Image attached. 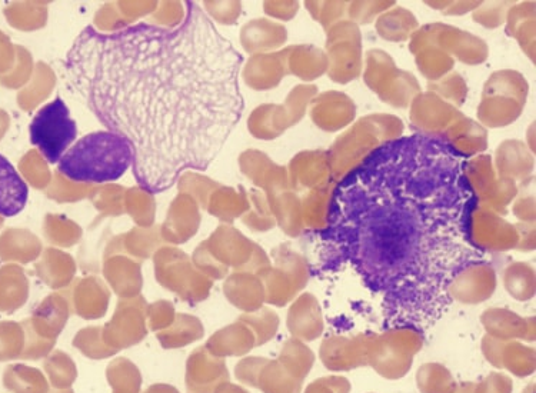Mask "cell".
I'll return each mask as SVG.
<instances>
[{
	"instance_id": "12",
	"label": "cell",
	"mask_w": 536,
	"mask_h": 393,
	"mask_svg": "<svg viewBox=\"0 0 536 393\" xmlns=\"http://www.w3.org/2000/svg\"><path fill=\"white\" fill-rule=\"evenodd\" d=\"M468 241L481 251L508 252L518 246L519 233L501 215L476 203L469 215Z\"/></svg>"
},
{
	"instance_id": "33",
	"label": "cell",
	"mask_w": 536,
	"mask_h": 393,
	"mask_svg": "<svg viewBox=\"0 0 536 393\" xmlns=\"http://www.w3.org/2000/svg\"><path fill=\"white\" fill-rule=\"evenodd\" d=\"M419 72L429 82H438L454 69L455 59L436 46H428L415 55Z\"/></svg>"
},
{
	"instance_id": "4",
	"label": "cell",
	"mask_w": 536,
	"mask_h": 393,
	"mask_svg": "<svg viewBox=\"0 0 536 393\" xmlns=\"http://www.w3.org/2000/svg\"><path fill=\"white\" fill-rule=\"evenodd\" d=\"M404 123L388 113H372L355 122L328 151L332 181L341 182L385 143L402 138Z\"/></svg>"
},
{
	"instance_id": "17",
	"label": "cell",
	"mask_w": 536,
	"mask_h": 393,
	"mask_svg": "<svg viewBox=\"0 0 536 393\" xmlns=\"http://www.w3.org/2000/svg\"><path fill=\"white\" fill-rule=\"evenodd\" d=\"M356 105L345 93L328 91L311 102L312 122L324 132H338L355 121Z\"/></svg>"
},
{
	"instance_id": "49",
	"label": "cell",
	"mask_w": 536,
	"mask_h": 393,
	"mask_svg": "<svg viewBox=\"0 0 536 393\" xmlns=\"http://www.w3.org/2000/svg\"><path fill=\"white\" fill-rule=\"evenodd\" d=\"M266 11L271 13L272 16L279 19H289L294 18L296 13L299 11L298 2H276V3H266Z\"/></svg>"
},
{
	"instance_id": "7",
	"label": "cell",
	"mask_w": 536,
	"mask_h": 393,
	"mask_svg": "<svg viewBox=\"0 0 536 393\" xmlns=\"http://www.w3.org/2000/svg\"><path fill=\"white\" fill-rule=\"evenodd\" d=\"M29 136L49 165L61 162L78 136V125L61 96L39 109L29 126Z\"/></svg>"
},
{
	"instance_id": "45",
	"label": "cell",
	"mask_w": 536,
	"mask_h": 393,
	"mask_svg": "<svg viewBox=\"0 0 536 393\" xmlns=\"http://www.w3.org/2000/svg\"><path fill=\"white\" fill-rule=\"evenodd\" d=\"M534 18V2H525L519 3V5H514L509 9L508 13H506V32H508L509 36H512V33L515 32V29L518 28L521 23Z\"/></svg>"
},
{
	"instance_id": "34",
	"label": "cell",
	"mask_w": 536,
	"mask_h": 393,
	"mask_svg": "<svg viewBox=\"0 0 536 393\" xmlns=\"http://www.w3.org/2000/svg\"><path fill=\"white\" fill-rule=\"evenodd\" d=\"M255 116L259 119V126L253 128V133L261 138H276L292 126L285 106H262Z\"/></svg>"
},
{
	"instance_id": "11",
	"label": "cell",
	"mask_w": 536,
	"mask_h": 393,
	"mask_svg": "<svg viewBox=\"0 0 536 393\" xmlns=\"http://www.w3.org/2000/svg\"><path fill=\"white\" fill-rule=\"evenodd\" d=\"M464 171L476 203L505 216L508 206L518 195V185L496 175L494 162L489 155H478L465 162Z\"/></svg>"
},
{
	"instance_id": "8",
	"label": "cell",
	"mask_w": 536,
	"mask_h": 393,
	"mask_svg": "<svg viewBox=\"0 0 536 393\" xmlns=\"http://www.w3.org/2000/svg\"><path fill=\"white\" fill-rule=\"evenodd\" d=\"M364 81L382 102L396 109L408 108L421 93L418 79L396 68L394 59L381 49L366 53Z\"/></svg>"
},
{
	"instance_id": "52",
	"label": "cell",
	"mask_w": 536,
	"mask_h": 393,
	"mask_svg": "<svg viewBox=\"0 0 536 393\" xmlns=\"http://www.w3.org/2000/svg\"><path fill=\"white\" fill-rule=\"evenodd\" d=\"M529 131H531V141H529L531 143V152H534V125L531 126Z\"/></svg>"
},
{
	"instance_id": "15",
	"label": "cell",
	"mask_w": 536,
	"mask_h": 393,
	"mask_svg": "<svg viewBox=\"0 0 536 393\" xmlns=\"http://www.w3.org/2000/svg\"><path fill=\"white\" fill-rule=\"evenodd\" d=\"M369 336H328L321 343L319 358L328 371L349 372L368 366Z\"/></svg>"
},
{
	"instance_id": "27",
	"label": "cell",
	"mask_w": 536,
	"mask_h": 393,
	"mask_svg": "<svg viewBox=\"0 0 536 393\" xmlns=\"http://www.w3.org/2000/svg\"><path fill=\"white\" fill-rule=\"evenodd\" d=\"M285 75H288L286 49L278 55L259 58L246 69V79L258 89L274 88Z\"/></svg>"
},
{
	"instance_id": "32",
	"label": "cell",
	"mask_w": 536,
	"mask_h": 393,
	"mask_svg": "<svg viewBox=\"0 0 536 393\" xmlns=\"http://www.w3.org/2000/svg\"><path fill=\"white\" fill-rule=\"evenodd\" d=\"M282 366L298 381L304 382L314 368L315 355L305 342L289 339L281 355Z\"/></svg>"
},
{
	"instance_id": "26",
	"label": "cell",
	"mask_w": 536,
	"mask_h": 393,
	"mask_svg": "<svg viewBox=\"0 0 536 393\" xmlns=\"http://www.w3.org/2000/svg\"><path fill=\"white\" fill-rule=\"evenodd\" d=\"M335 182L322 188L311 189L302 199V219L305 228L312 231H324L328 225L329 212H331L332 196H334Z\"/></svg>"
},
{
	"instance_id": "48",
	"label": "cell",
	"mask_w": 536,
	"mask_h": 393,
	"mask_svg": "<svg viewBox=\"0 0 536 393\" xmlns=\"http://www.w3.org/2000/svg\"><path fill=\"white\" fill-rule=\"evenodd\" d=\"M515 226L519 233V242L518 246H516V251H534L536 245L535 223H516Z\"/></svg>"
},
{
	"instance_id": "10",
	"label": "cell",
	"mask_w": 536,
	"mask_h": 393,
	"mask_svg": "<svg viewBox=\"0 0 536 393\" xmlns=\"http://www.w3.org/2000/svg\"><path fill=\"white\" fill-rule=\"evenodd\" d=\"M326 56L328 76L332 82L346 83L361 76L362 35L359 26L351 21H341L326 29Z\"/></svg>"
},
{
	"instance_id": "42",
	"label": "cell",
	"mask_w": 536,
	"mask_h": 393,
	"mask_svg": "<svg viewBox=\"0 0 536 393\" xmlns=\"http://www.w3.org/2000/svg\"><path fill=\"white\" fill-rule=\"evenodd\" d=\"M304 393H351V382L344 376H324L309 383Z\"/></svg>"
},
{
	"instance_id": "22",
	"label": "cell",
	"mask_w": 536,
	"mask_h": 393,
	"mask_svg": "<svg viewBox=\"0 0 536 393\" xmlns=\"http://www.w3.org/2000/svg\"><path fill=\"white\" fill-rule=\"evenodd\" d=\"M441 139L461 158H475L488 148V132L484 126L466 116L452 123Z\"/></svg>"
},
{
	"instance_id": "23",
	"label": "cell",
	"mask_w": 536,
	"mask_h": 393,
	"mask_svg": "<svg viewBox=\"0 0 536 393\" xmlns=\"http://www.w3.org/2000/svg\"><path fill=\"white\" fill-rule=\"evenodd\" d=\"M28 183L16 171L5 156L0 155V216L12 218L19 215L28 203Z\"/></svg>"
},
{
	"instance_id": "25",
	"label": "cell",
	"mask_w": 536,
	"mask_h": 393,
	"mask_svg": "<svg viewBox=\"0 0 536 393\" xmlns=\"http://www.w3.org/2000/svg\"><path fill=\"white\" fill-rule=\"evenodd\" d=\"M375 26L376 32L384 41L405 42L414 35L419 23L414 13L401 6H394L378 16Z\"/></svg>"
},
{
	"instance_id": "28",
	"label": "cell",
	"mask_w": 536,
	"mask_h": 393,
	"mask_svg": "<svg viewBox=\"0 0 536 393\" xmlns=\"http://www.w3.org/2000/svg\"><path fill=\"white\" fill-rule=\"evenodd\" d=\"M274 209L278 216L279 225L286 235L298 238L304 231V219H302V201L291 188L284 191L274 192Z\"/></svg>"
},
{
	"instance_id": "20",
	"label": "cell",
	"mask_w": 536,
	"mask_h": 393,
	"mask_svg": "<svg viewBox=\"0 0 536 393\" xmlns=\"http://www.w3.org/2000/svg\"><path fill=\"white\" fill-rule=\"evenodd\" d=\"M332 181L328 152L305 151L298 153L289 166V185L291 189L322 188Z\"/></svg>"
},
{
	"instance_id": "46",
	"label": "cell",
	"mask_w": 536,
	"mask_h": 393,
	"mask_svg": "<svg viewBox=\"0 0 536 393\" xmlns=\"http://www.w3.org/2000/svg\"><path fill=\"white\" fill-rule=\"evenodd\" d=\"M429 8L438 9L446 16H462L474 12L482 2H426Z\"/></svg>"
},
{
	"instance_id": "2",
	"label": "cell",
	"mask_w": 536,
	"mask_h": 393,
	"mask_svg": "<svg viewBox=\"0 0 536 393\" xmlns=\"http://www.w3.org/2000/svg\"><path fill=\"white\" fill-rule=\"evenodd\" d=\"M465 161L444 139L414 133L376 149L336 183L324 233L378 291L434 282L468 241L476 199Z\"/></svg>"
},
{
	"instance_id": "3",
	"label": "cell",
	"mask_w": 536,
	"mask_h": 393,
	"mask_svg": "<svg viewBox=\"0 0 536 393\" xmlns=\"http://www.w3.org/2000/svg\"><path fill=\"white\" fill-rule=\"evenodd\" d=\"M132 166L131 143L118 133L101 131L73 143L58 169L69 181L105 183L118 181Z\"/></svg>"
},
{
	"instance_id": "24",
	"label": "cell",
	"mask_w": 536,
	"mask_h": 393,
	"mask_svg": "<svg viewBox=\"0 0 536 393\" xmlns=\"http://www.w3.org/2000/svg\"><path fill=\"white\" fill-rule=\"evenodd\" d=\"M328 56L314 45L292 46L286 49V68L291 75L312 82L328 73Z\"/></svg>"
},
{
	"instance_id": "1",
	"label": "cell",
	"mask_w": 536,
	"mask_h": 393,
	"mask_svg": "<svg viewBox=\"0 0 536 393\" xmlns=\"http://www.w3.org/2000/svg\"><path fill=\"white\" fill-rule=\"evenodd\" d=\"M242 65L208 13L185 2L182 21L169 28L86 26L61 62V78L108 131L131 143L136 183L159 195L183 172H205L225 148L245 109Z\"/></svg>"
},
{
	"instance_id": "40",
	"label": "cell",
	"mask_w": 536,
	"mask_h": 393,
	"mask_svg": "<svg viewBox=\"0 0 536 393\" xmlns=\"http://www.w3.org/2000/svg\"><path fill=\"white\" fill-rule=\"evenodd\" d=\"M302 383L286 372L282 365H274L265 375V389L268 393H301Z\"/></svg>"
},
{
	"instance_id": "31",
	"label": "cell",
	"mask_w": 536,
	"mask_h": 393,
	"mask_svg": "<svg viewBox=\"0 0 536 393\" xmlns=\"http://www.w3.org/2000/svg\"><path fill=\"white\" fill-rule=\"evenodd\" d=\"M288 38V33L284 26L275 25L268 21L253 22L246 28L245 46L249 52L256 49H275L284 45Z\"/></svg>"
},
{
	"instance_id": "30",
	"label": "cell",
	"mask_w": 536,
	"mask_h": 393,
	"mask_svg": "<svg viewBox=\"0 0 536 393\" xmlns=\"http://www.w3.org/2000/svg\"><path fill=\"white\" fill-rule=\"evenodd\" d=\"M416 386L421 393H455L458 382L446 366L429 362L416 372Z\"/></svg>"
},
{
	"instance_id": "47",
	"label": "cell",
	"mask_w": 536,
	"mask_h": 393,
	"mask_svg": "<svg viewBox=\"0 0 536 393\" xmlns=\"http://www.w3.org/2000/svg\"><path fill=\"white\" fill-rule=\"evenodd\" d=\"M514 215L522 223H535V198L534 196H521L512 205Z\"/></svg>"
},
{
	"instance_id": "38",
	"label": "cell",
	"mask_w": 536,
	"mask_h": 393,
	"mask_svg": "<svg viewBox=\"0 0 536 393\" xmlns=\"http://www.w3.org/2000/svg\"><path fill=\"white\" fill-rule=\"evenodd\" d=\"M278 261L281 269H284L298 283L299 288L304 291L309 282V263L304 256L291 251V249L281 248Z\"/></svg>"
},
{
	"instance_id": "29",
	"label": "cell",
	"mask_w": 536,
	"mask_h": 393,
	"mask_svg": "<svg viewBox=\"0 0 536 393\" xmlns=\"http://www.w3.org/2000/svg\"><path fill=\"white\" fill-rule=\"evenodd\" d=\"M504 286L516 301H531L536 291L534 268L525 262L511 263L504 272Z\"/></svg>"
},
{
	"instance_id": "5",
	"label": "cell",
	"mask_w": 536,
	"mask_h": 393,
	"mask_svg": "<svg viewBox=\"0 0 536 393\" xmlns=\"http://www.w3.org/2000/svg\"><path fill=\"white\" fill-rule=\"evenodd\" d=\"M529 85L522 73L504 69L489 76L479 103V123L484 128H504L518 121L528 101Z\"/></svg>"
},
{
	"instance_id": "6",
	"label": "cell",
	"mask_w": 536,
	"mask_h": 393,
	"mask_svg": "<svg viewBox=\"0 0 536 393\" xmlns=\"http://www.w3.org/2000/svg\"><path fill=\"white\" fill-rule=\"evenodd\" d=\"M424 348L422 333L414 328L389 329L369 336L368 366L388 381H398L411 371L416 353Z\"/></svg>"
},
{
	"instance_id": "14",
	"label": "cell",
	"mask_w": 536,
	"mask_h": 393,
	"mask_svg": "<svg viewBox=\"0 0 536 393\" xmlns=\"http://www.w3.org/2000/svg\"><path fill=\"white\" fill-rule=\"evenodd\" d=\"M496 272L489 263L474 262L461 269L448 286V295L464 305H479L496 291Z\"/></svg>"
},
{
	"instance_id": "18",
	"label": "cell",
	"mask_w": 536,
	"mask_h": 393,
	"mask_svg": "<svg viewBox=\"0 0 536 393\" xmlns=\"http://www.w3.org/2000/svg\"><path fill=\"white\" fill-rule=\"evenodd\" d=\"M481 323L488 336L499 341H535V318H522L518 313L504 308L486 309Z\"/></svg>"
},
{
	"instance_id": "41",
	"label": "cell",
	"mask_w": 536,
	"mask_h": 393,
	"mask_svg": "<svg viewBox=\"0 0 536 393\" xmlns=\"http://www.w3.org/2000/svg\"><path fill=\"white\" fill-rule=\"evenodd\" d=\"M395 2H351L348 3L349 21L356 25H365V23L374 22L382 13L394 8Z\"/></svg>"
},
{
	"instance_id": "43",
	"label": "cell",
	"mask_w": 536,
	"mask_h": 393,
	"mask_svg": "<svg viewBox=\"0 0 536 393\" xmlns=\"http://www.w3.org/2000/svg\"><path fill=\"white\" fill-rule=\"evenodd\" d=\"M514 383L504 373L494 372L486 376L484 381L476 383L475 393H512Z\"/></svg>"
},
{
	"instance_id": "19",
	"label": "cell",
	"mask_w": 536,
	"mask_h": 393,
	"mask_svg": "<svg viewBox=\"0 0 536 393\" xmlns=\"http://www.w3.org/2000/svg\"><path fill=\"white\" fill-rule=\"evenodd\" d=\"M496 175L515 182L518 188L528 186L534 172V155L521 141H505L496 149Z\"/></svg>"
},
{
	"instance_id": "44",
	"label": "cell",
	"mask_w": 536,
	"mask_h": 393,
	"mask_svg": "<svg viewBox=\"0 0 536 393\" xmlns=\"http://www.w3.org/2000/svg\"><path fill=\"white\" fill-rule=\"evenodd\" d=\"M512 38L516 39L531 62H535V18L521 23L512 33Z\"/></svg>"
},
{
	"instance_id": "21",
	"label": "cell",
	"mask_w": 536,
	"mask_h": 393,
	"mask_svg": "<svg viewBox=\"0 0 536 393\" xmlns=\"http://www.w3.org/2000/svg\"><path fill=\"white\" fill-rule=\"evenodd\" d=\"M288 328L296 339L314 342L324 333L321 305L312 293H302L289 309Z\"/></svg>"
},
{
	"instance_id": "51",
	"label": "cell",
	"mask_w": 536,
	"mask_h": 393,
	"mask_svg": "<svg viewBox=\"0 0 536 393\" xmlns=\"http://www.w3.org/2000/svg\"><path fill=\"white\" fill-rule=\"evenodd\" d=\"M522 393H535V383L532 382L531 385L526 386Z\"/></svg>"
},
{
	"instance_id": "37",
	"label": "cell",
	"mask_w": 536,
	"mask_h": 393,
	"mask_svg": "<svg viewBox=\"0 0 536 393\" xmlns=\"http://www.w3.org/2000/svg\"><path fill=\"white\" fill-rule=\"evenodd\" d=\"M318 95V88L315 85H299L289 93L288 101L285 102L286 111L292 126L301 122L304 118L308 105H311L312 99Z\"/></svg>"
},
{
	"instance_id": "36",
	"label": "cell",
	"mask_w": 536,
	"mask_h": 393,
	"mask_svg": "<svg viewBox=\"0 0 536 393\" xmlns=\"http://www.w3.org/2000/svg\"><path fill=\"white\" fill-rule=\"evenodd\" d=\"M306 9L325 31L335 23L344 21L348 2H305Z\"/></svg>"
},
{
	"instance_id": "9",
	"label": "cell",
	"mask_w": 536,
	"mask_h": 393,
	"mask_svg": "<svg viewBox=\"0 0 536 393\" xmlns=\"http://www.w3.org/2000/svg\"><path fill=\"white\" fill-rule=\"evenodd\" d=\"M409 42V51L418 53L428 46H436L465 65H481L489 56L488 45L478 36L445 23H429L416 29Z\"/></svg>"
},
{
	"instance_id": "35",
	"label": "cell",
	"mask_w": 536,
	"mask_h": 393,
	"mask_svg": "<svg viewBox=\"0 0 536 393\" xmlns=\"http://www.w3.org/2000/svg\"><path fill=\"white\" fill-rule=\"evenodd\" d=\"M428 91L434 92L455 108L464 105L468 96V85L459 73L451 72L438 82H429Z\"/></svg>"
},
{
	"instance_id": "16",
	"label": "cell",
	"mask_w": 536,
	"mask_h": 393,
	"mask_svg": "<svg viewBox=\"0 0 536 393\" xmlns=\"http://www.w3.org/2000/svg\"><path fill=\"white\" fill-rule=\"evenodd\" d=\"M482 353L496 369H505L518 378L534 375L536 352L531 346L518 341H499L486 335L482 339Z\"/></svg>"
},
{
	"instance_id": "13",
	"label": "cell",
	"mask_w": 536,
	"mask_h": 393,
	"mask_svg": "<svg viewBox=\"0 0 536 393\" xmlns=\"http://www.w3.org/2000/svg\"><path fill=\"white\" fill-rule=\"evenodd\" d=\"M462 113L451 103L445 102L434 92L419 93L409 105V121L418 135L442 138L452 123L462 118Z\"/></svg>"
},
{
	"instance_id": "50",
	"label": "cell",
	"mask_w": 536,
	"mask_h": 393,
	"mask_svg": "<svg viewBox=\"0 0 536 393\" xmlns=\"http://www.w3.org/2000/svg\"><path fill=\"white\" fill-rule=\"evenodd\" d=\"M476 383L475 382H464L462 385L458 386L455 393H475Z\"/></svg>"
},
{
	"instance_id": "39",
	"label": "cell",
	"mask_w": 536,
	"mask_h": 393,
	"mask_svg": "<svg viewBox=\"0 0 536 393\" xmlns=\"http://www.w3.org/2000/svg\"><path fill=\"white\" fill-rule=\"evenodd\" d=\"M514 2H489L482 3L475 9L472 19L486 29H498L506 21V13L514 6Z\"/></svg>"
}]
</instances>
